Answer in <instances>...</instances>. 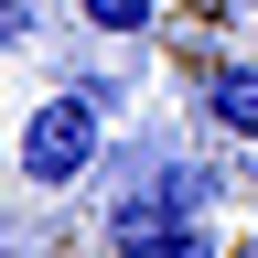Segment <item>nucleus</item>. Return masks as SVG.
I'll use <instances>...</instances> for the list:
<instances>
[{"label": "nucleus", "mask_w": 258, "mask_h": 258, "mask_svg": "<svg viewBox=\"0 0 258 258\" xmlns=\"http://www.w3.org/2000/svg\"><path fill=\"white\" fill-rule=\"evenodd\" d=\"M97 151H108V108H97L86 86H64V97H43V108L22 118V183H32V194L86 183V172H97Z\"/></svg>", "instance_id": "nucleus-1"}, {"label": "nucleus", "mask_w": 258, "mask_h": 258, "mask_svg": "<svg viewBox=\"0 0 258 258\" xmlns=\"http://www.w3.org/2000/svg\"><path fill=\"white\" fill-rule=\"evenodd\" d=\"M129 161H140V183H118V194H151L172 215H215L226 205V172L205 151H183V140H129Z\"/></svg>", "instance_id": "nucleus-2"}, {"label": "nucleus", "mask_w": 258, "mask_h": 258, "mask_svg": "<svg viewBox=\"0 0 258 258\" xmlns=\"http://www.w3.org/2000/svg\"><path fill=\"white\" fill-rule=\"evenodd\" d=\"M194 108H205L215 140H258V54H226L194 76Z\"/></svg>", "instance_id": "nucleus-3"}, {"label": "nucleus", "mask_w": 258, "mask_h": 258, "mask_svg": "<svg viewBox=\"0 0 258 258\" xmlns=\"http://www.w3.org/2000/svg\"><path fill=\"white\" fill-rule=\"evenodd\" d=\"M76 22H86V32H108V43H140V32L161 22V0H76Z\"/></svg>", "instance_id": "nucleus-4"}, {"label": "nucleus", "mask_w": 258, "mask_h": 258, "mask_svg": "<svg viewBox=\"0 0 258 258\" xmlns=\"http://www.w3.org/2000/svg\"><path fill=\"white\" fill-rule=\"evenodd\" d=\"M32 32H43V11H32V0H0V54H11V43H32Z\"/></svg>", "instance_id": "nucleus-5"}, {"label": "nucleus", "mask_w": 258, "mask_h": 258, "mask_svg": "<svg viewBox=\"0 0 258 258\" xmlns=\"http://www.w3.org/2000/svg\"><path fill=\"white\" fill-rule=\"evenodd\" d=\"M0 258H22V247H0Z\"/></svg>", "instance_id": "nucleus-6"}, {"label": "nucleus", "mask_w": 258, "mask_h": 258, "mask_svg": "<svg viewBox=\"0 0 258 258\" xmlns=\"http://www.w3.org/2000/svg\"><path fill=\"white\" fill-rule=\"evenodd\" d=\"M247 32H258V11H247Z\"/></svg>", "instance_id": "nucleus-7"}]
</instances>
